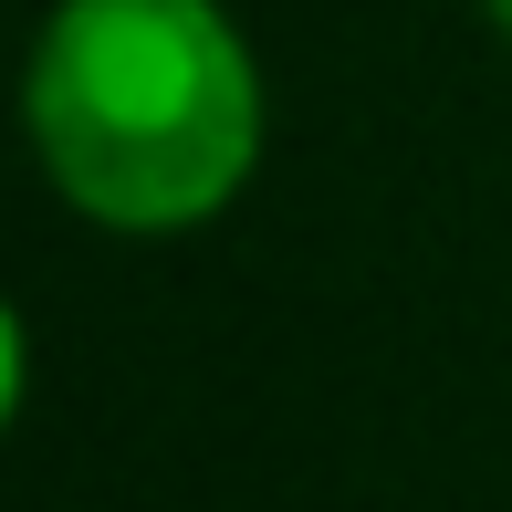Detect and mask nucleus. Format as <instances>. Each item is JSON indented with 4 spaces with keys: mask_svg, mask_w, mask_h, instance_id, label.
Returning a JSON list of instances; mask_svg holds the SVG:
<instances>
[{
    "mask_svg": "<svg viewBox=\"0 0 512 512\" xmlns=\"http://www.w3.org/2000/svg\"><path fill=\"white\" fill-rule=\"evenodd\" d=\"M21 398H32V335H21V304L0 293V439H11Z\"/></svg>",
    "mask_w": 512,
    "mask_h": 512,
    "instance_id": "2",
    "label": "nucleus"
},
{
    "mask_svg": "<svg viewBox=\"0 0 512 512\" xmlns=\"http://www.w3.org/2000/svg\"><path fill=\"white\" fill-rule=\"evenodd\" d=\"M481 21H492V32H502V42H512V0H481Z\"/></svg>",
    "mask_w": 512,
    "mask_h": 512,
    "instance_id": "3",
    "label": "nucleus"
},
{
    "mask_svg": "<svg viewBox=\"0 0 512 512\" xmlns=\"http://www.w3.org/2000/svg\"><path fill=\"white\" fill-rule=\"evenodd\" d=\"M21 136L74 220L168 241L262 168V53L220 0H53L21 53Z\"/></svg>",
    "mask_w": 512,
    "mask_h": 512,
    "instance_id": "1",
    "label": "nucleus"
}]
</instances>
